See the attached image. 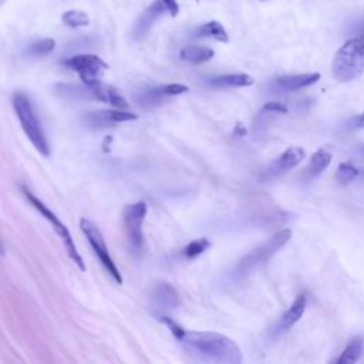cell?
<instances>
[{
	"label": "cell",
	"instance_id": "7402d4cb",
	"mask_svg": "<svg viewBox=\"0 0 364 364\" xmlns=\"http://www.w3.org/2000/svg\"><path fill=\"white\" fill-rule=\"evenodd\" d=\"M55 47V41L53 38H40L33 41L27 47V54L31 57H44L48 55Z\"/></svg>",
	"mask_w": 364,
	"mask_h": 364
},
{
	"label": "cell",
	"instance_id": "8fae6325",
	"mask_svg": "<svg viewBox=\"0 0 364 364\" xmlns=\"http://www.w3.org/2000/svg\"><path fill=\"white\" fill-rule=\"evenodd\" d=\"M138 115L121 109H101L95 112H88L85 117L87 124L95 125V127H107L112 124H119L125 121H134L136 119Z\"/></svg>",
	"mask_w": 364,
	"mask_h": 364
},
{
	"label": "cell",
	"instance_id": "9c48e42d",
	"mask_svg": "<svg viewBox=\"0 0 364 364\" xmlns=\"http://www.w3.org/2000/svg\"><path fill=\"white\" fill-rule=\"evenodd\" d=\"M168 13L166 10V6L164 3V0H155L152 1L145 10L144 13L138 17L136 23H135V27H134V31H132V36L135 40H142L148 33L149 30L152 28L154 23L162 16Z\"/></svg>",
	"mask_w": 364,
	"mask_h": 364
},
{
	"label": "cell",
	"instance_id": "30bf717a",
	"mask_svg": "<svg viewBox=\"0 0 364 364\" xmlns=\"http://www.w3.org/2000/svg\"><path fill=\"white\" fill-rule=\"evenodd\" d=\"M306 156V152L300 146H290L282 152L267 168L269 176H280L287 171L296 168Z\"/></svg>",
	"mask_w": 364,
	"mask_h": 364
},
{
	"label": "cell",
	"instance_id": "d4e9b609",
	"mask_svg": "<svg viewBox=\"0 0 364 364\" xmlns=\"http://www.w3.org/2000/svg\"><path fill=\"white\" fill-rule=\"evenodd\" d=\"M358 173H360V171L354 165H351L348 162H343L338 165V168L336 171V179L340 183L346 185V183H350L353 179H355Z\"/></svg>",
	"mask_w": 364,
	"mask_h": 364
},
{
	"label": "cell",
	"instance_id": "484cf974",
	"mask_svg": "<svg viewBox=\"0 0 364 364\" xmlns=\"http://www.w3.org/2000/svg\"><path fill=\"white\" fill-rule=\"evenodd\" d=\"M159 88V91L165 95V97H169V95H181V94H183V92H186L189 88L186 87V85H183V84H176V82H173V84H165V85H161V87H158Z\"/></svg>",
	"mask_w": 364,
	"mask_h": 364
},
{
	"label": "cell",
	"instance_id": "8992f818",
	"mask_svg": "<svg viewBox=\"0 0 364 364\" xmlns=\"http://www.w3.org/2000/svg\"><path fill=\"white\" fill-rule=\"evenodd\" d=\"M146 203L144 200H138L135 203L127 205L122 210L124 228L128 240V246L132 253H139L142 249V223L146 216Z\"/></svg>",
	"mask_w": 364,
	"mask_h": 364
},
{
	"label": "cell",
	"instance_id": "ba28073f",
	"mask_svg": "<svg viewBox=\"0 0 364 364\" xmlns=\"http://www.w3.org/2000/svg\"><path fill=\"white\" fill-rule=\"evenodd\" d=\"M64 65L75 71L85 85L100 82L104 71L108 68L107 63L95 54H77L64 61Z\"/></svg>",
	"mask_w": 364,
	"mask_h": 364
},
{
	"label": "cell",
	"instance_id": "52a82bcc",
	"mask_svg": "<svg viewBox=\"0 0 364 364\" xmlns=\"http://www.w3.org/2000/svg\"><path fill=\"white\" fill-rule=\"evenodd\" d=\"M80 228L82 230V233L85 235V237L88 239L94 253L97 255V257L100 259V262L102 263V266L105 267V270L109 273V276L114 279L115 283L121 284L122 283V276L117 267V264L114 263L109 252H108V247L105 245V240H104V236L101 233V230L97 228L95 223H92L91 220L82 218L80 220Z\"/></svg>",
	"mask_w": 364,
	"mask_h": 364
},
{
	"label": "cell",
	"instance_id": "4fadbf2b",
	"mask_svg": "<svg viewBox=\"0 0 364 364\" xmlns=\"http://www.w3.org/2000/svg\"><path fill=\"white\" fill-rule=\"evenodd\" d=\"M318 80H320L318 73H307V74H293V75L277 77L274 80V84L284 91H299L316 84Z\"/></svg>",
	"mask_w": 364,
	"mask_h": 364
},
{
	"label": "cell",
	"instance_id": "2e32d148",
	"mask_svg": "<svg viewBox=\"0 0 364 364\" xmlns=\"http://www.w3.org/2000/svg\"><path fill=\"white\" fill-rule=\"evenodd\" d=\"M213 55H215V51L212 48L205 46H198V44H188L179 53V58L191 64H200V63L209 61Z\"/></svg>",
	"mask_w": 364,
	"mask_h": 364
},
{
	"label": "cell",
	"instance_id": "e0dca14e",
	"mask_svg": "<svg viewBox=\"0 0 364 364\" xmlns=\"http://www.w3.org/2000/svg\"><path fill=\"white\" fill-rule=\"evenodd\" d=\"M255 82L253 77L243 74V73H235V74H223V75H218L209 80V84L213 87H219V88H226V87H249Z\"/></svg>",
	"mask_w": 364,
	"mask_h": 364
},
{
	"label": "cell",
	"instance_id": "d6986e66",
	"mask_svg": "<svg viewBox=\"0 0 364 364\" xmlns=\"http://www.w3.org/2000/svg\"><path fill=\"white\" fill-rule=\"evenodd\" d=\"M363 353V337L361 336H355L353 337L348 344L346 346V348L343 350V353L340 354V357L336 360L337 364H351L358 361L360 355Z\"/></svg>",
	"mask_w": 364,
	"mask_h": 364
},
{
	"label": "cell",
	"instance_id": "5bb4252c",
	"mask_svg": "<svg viewBox=\"0 0 364 364\" xmlns=\"http://www.w3.org/2000/svg\"><path fill=\"white\" fill-rule=\"evenodd\" d=\"M88 88H90L91 100H98L101 102H107L118 109H124L128 107V102L125 101V98L122 95H119V92L115 88H112L109 85L97 82L94 85H88Z\"/></svg>",
	"mask_w": 364,
	"mask_h": 364
},
{
	"label": "cell",
	"instance_id": "cb8c5ba5",
	"mask_svg": "<svg viewBox=\"0 0 364 364\" xmlns=\"http://www.w3.org/2000/svg\"><path fill=\"white\" fill-rule=\"evenodd\" d=\"M210 247V242L206 237H200V239H195L192 242H189L185 249H183V255L186 259H195L198 256H200L205 250H208Z\"/></svg>",
	"mask_w": 364,
	"mask_h": 364
},
{
	"label": "cell",
	"instance_id": "4dcf8cb0",
	"mask_svg": "<svg viewBox=\"0 0 364 364\" xmlns=\"http://www.w3.org/2000/svg\"><path fill=\"white\" fill-rule=\"evenodd\" d=\"M354 124L357 127H364V112H361L357 117H354Z\"/></svg>",
	"mask_w": 364,
	"mask_h": 364
},
{
	"label": "cell",
	"instance_id": "6da1fadb",
	"mask_svg": "<svg viewBox=\"0 0 364 364\" xmlns=\"http://www.w3.org/2000/svg\"><path fill=\"white\" fill-rule=\"evenodd\" d=\"M193 358L213 364H239L242 353L237 344L219 333L185 330L178 340Z\"/></svg>",
	"mask_w": 364,
	"mask_h": 364
},
{
	"label": "cell",
	"instance_id": "5b68a950",
	"mask_svg": "<svg viewBox=\"0 0 364 364\" xmlns=\"http://www.w3.org/2000/svg\"><path fill=\"white\" fill-rule=\"evenodd\" d=\"M21 191H23L24 196L27 198V200L31 203V206L36 208V209L38 210V213H40L44 219H47V220L50 222V225H51V228L54 229V232H55V233L58 235V237L63 240V243H64V246H65V250H67L70 259L78 266L80 270L84 272V270H85V264H84L82 257L80 256V253H78V250H77V246H75V243H74V239L71 237V233H70V230L67 229V226H65V225L58 219V216H57L51 209H48L31 191H28L26 186H21Z\"/></svg>",
	"mask_w": 364,
	"mask_h": 364
},
{
	"label": "cell",
	"instance_id": "f1b7e54d",
	"mask_svg": "<svg viewBox=\"0 0 364 364\" xmlns=\"http://www.w3.org/2000/svg\"><path fill=\"white\" fill-rule=\"evenodd\" d=\"M165 6H166V10H168V14L175 17L178 13H179V4L176 3V0H164Z\"/></svg>",
	"mask_w": 364,
	"mask_h": 364
},
{
	"label": "cell",
	"instance_id": "d6a6232c",
	"mask_svg": "<svg viewBox=\"0 0 364 364\" xmlns=\"http://www.w3.org/2000/svg\"><path fill=\"white\" fill-rule=\"evenodd\" d=\"M260 1H269V0H260Z\"/></svg>",
	"mask_w": 364,
	"mask_h": 364
},
{
	"label": "cell",
	"instance_id": "3957f363",
	"mask_svg": "<svg viewBox=\"0 0 364 364\" xmlns=\"http://www.w3.org/2000/svg\"><path fill=\"white\" fill-rule=\"evenodd\" d=\"M13 108L17 114V118L21 124V128L30 142L34 145V148L43 155H50V144L46 136V132L41 127V122L37 118V114L31 105L30 98L23 92H14L13 94Z\"/></svg>",
	"mask_w": 364,
	"mask_h": 364
},
{
	"label": "cell",
	"instance_id": "603a6c76",
	"mask_svg": "<svg viewBox=\"0 0 364 364\" xmlns=\"http://www.w3.org/2000/svg\"><path fill=\"white\" fill-rule=\"evenodd\" d=\"M63 23L68 27H84L90 23V18L87 16V13L81 11V10H67L63 14Z\"/></svg>",
	"mask_w": 364,
	"mask_h": 364
},
{
	"label": "cell",
	"instance_id": "9a60e30c",
	"mask_svg": "<svg viewBox=\"0 0 364 364\" xmlns=\"http://www.w3.org/2000/svg\"><path fill=\"white\" fill-rule=\"evenodd\" d=\"M306 307H307V296H306V293H300L294 299L291 306L286 310V313L282 316V318H280V328L282 330H287L291 326H294L300 320V317L303 316Z\"/></svg>",
	"mask_w": 364,
	"mask_h": 364
},
{
	"label": "cell",
	"instance_id": "44dd1931",
	"mask_svg": "<svg viewBox=\"0 0 364 364\" xmlns=\"http://www.w3.org/2000/svg\"><path fill=\"white\" fill-rule=\"evenodd\" d=\"M164 94L159 91V88H149V90H144L139 91V94L136 95V102L138 105L144 107V108H154L159 104H162L164 101Z\"/></svg>",
	"mask_w": 364,
	"mask_h": 364
},
{
	"label": "cell",
	"instance_id": "f546056e",
	"mask_svg": "<svg viewBox=\"0 0 364 364\" xmlns=\"http://www.w3.org/2000/svg\"><path fill=\"white\" fill-rule=\"evenodd\" d=\"M353 33L355 36H364V20H360L354 27H353Z\"/></svg>",
	"mask_w": 364,
	"mask_h": 364
},
{
	"label": "cell",
	"instance_id": "7a4b0ae2",
	"mask_svg": "<svg viewBox=\"0 0 364 364\" xmlns=\"http://www.w3.org/2000/svg\"><path fill=\"white\" fill-rule=\"evenodd\" d=\"M331 73L340 82H350L364 74V36L347 40L337 50L331 63Z\"/></svg>",
	"mask_w": 364,
	"mask_h": 364
},
{
	"label": "cell",
	"instance_id": "ffe728a7",
	"mask_svg": "<svg viewBox=\"0 0 364 364\" xmlns=\"http://www.w3.org/2000/svg\"><path fill=\"white\" fill-rule=\"evenodd\" d=\"M331 154L326 149H317L311 156H310V162L307 166V172L309 175H318L321 173L330 164H331Z\"/></svg>",
	"mask_w": 364,
	"mask_h": 364
},
{
	"label": "cell",
	"instance_id": "7c38bea8",
	"mask_svg": "<svg viewBox=\"0 0 364 364\" xmlns=\"http://www.w3.org/2000/svg\"><path fill=\"white\" fill-rule=\"evenodd\" d=\"M151 301L158 310H172L178 306L176 290L169 283H156L152 289Z\"/></svg>",
	"mask_w": 364,
	"mask_h": 364
},
{
	"label": "cell",
	"instance_id": "277c9868",
	"mask_svg": "<svg viewBox=\"0 0 364 364\" xmlns=\"http://www.w3.org/2000/svg\"><path fill=\"white\" fill-rule=\"evenodd\" d=\"M291 237L290 229H282L276 232L272 237H269L263 245L253 249L250 253H247L236 266L235 274L237 277L246 276L249 272H252L255 267L260 266L266 260H269L279 249H282Z\"/></svg>",
	"mask_w": 364,
	"mask_h": 364
},
{
	"label": "cell",
	"instance_id": "4316f807",
	"mask_svg": "<svg viewBox=\"0 0 364 364\" xmlns=\"http://www.w3.org/2000/svg\"><path fill=\"white\" fill-rule=\"evenodd\" d=\"M158 318L162 321V323H165L166 326H168V328L171 330V333L173 334V337L176 338V340H179L181 338V336L183 334V328L178 324V323H175L171 317H168V316H165V314H161V316H158Z\"/></svg>",
	"mask_w": 364,
	"mask_h": 364
},
{
	"label": "cell",
	"instance_id": "83f0119b",
	"mask_svg": "<svg viewBox=\"0 0 364 364\" xmlns=\"http://www.w3.org/2000/svg\"><path fill=\"white\" fill-rule=\"evenodd\" d=\"M263 111H270V112H280V114H286L289 109L282 102H276V101H270V102H266L262 108Z\"/></svg>",
	"mask_w": 364,
	"mask_h": 364
},
{
	"label": "cell",
	"instance_id": "1f68e13d",
	"mask_svg": "<svg viewBox=\"0 0 364 364\" xmlns=\"http://www.w3.org/2000/svg\"><path fill=\"white\" fill-rule=\"evenodd\" d=\"M3 253H4V247H3V243L0 240V255H3Z\"/></svg>",
	"mask_w": 364,
	"mask_h": 364
},
{
	"label": "cell",
	"instance_id": "ac0fdd59",
	"mask_svg": "<svg viewBox=\"0 0 364 364\" xmlns=\"http://www.w3.org/2000/svg\"><path fill=\"white\" fill-rule=\"evenodd\" d=\"M193 37H198V38H212V40L222 41V43H228L229 41V36H228L225 27L219 21H208V23L199 26L193 31Z\"/></svg>",
	"mask_w": 364,
	"mask_h": 364
}]
</instances>
